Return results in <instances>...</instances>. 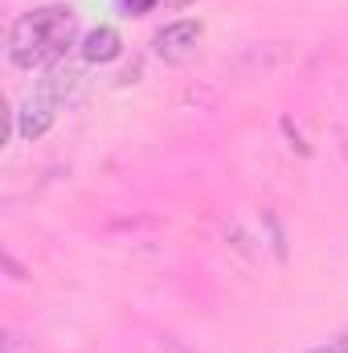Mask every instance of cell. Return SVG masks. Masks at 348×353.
Instances as JSON below:
<instances>
[{"instance_id":"6da1fadb","label":"cell","mask_w":348,"mask_h":353,"mask_svg":"<svg viewBox=\"0 0 348 353\" xmlns=\"http://www.w3.org/2000/svg\"><path fill=\"white\" fill-rule=\"evenodd\" d=\"M74 41H78V12L66 8V4H45V8L25 12L12 25L8 58L21 70H33V66H50V62L66 58V50Z\"/></svg>"},{"instance_id":"7a4b0ae2","label":"cell","mask_w":348,"mask_h":353,"mask_svg":"<svg viewBox=\"0 0 348 353\" xmlns=\"http://www.w3.org/2000/svg\"><path fill=\"white\" fill-rule=\"evenodd\" d=\"M197 41H201V21H176V25H164L160 33H156V58H164V62H188L193 54H197Z\"/></svg>"},{"instance_id":"3957f363","label":"cell","mask_w":348,"mask_h":353,"mask_svg":"<svg viewBox=\"0 0 348 353\" xmlns=\"http://www.w3.org/2000/svg\"><path fill=\"white\" fill-rule=\"evenodd\" d=\"M123 54V37L111 29V25H98V29H90L87 33V41H83V58L87 62H115Z\"/></svg>"},{"instance_id":"277c9868","label":"cell","mask_w":348,"mask_h":353,"mask_svg":"<svg viewBox=\"0 0 348 353\" xmlns=\"http://www.w3.org/2000/svg\"><path fill=\"white\" fill-rule=\"evenodd\" d=\"M50 123H54V103H50L45 94H41V99H29L25 111H21V136H25V140H37Z\"/></svg>"},{"instance_id":"5b68a950","label":"cell","mask_w":348,"mask_h":353,"mask_svg":"<svg viewBox=\"0 0 348 353\" xmlns=\"http://www.w3.org/2000/svg\"><path fill=\"white\" fill-rule=\"evenodd\" d=\"M119 8H123L127 17H144L148 8H156V0H119Z\"/></svg>"},{"instance_id":"8992f818","label":"cell","mask_w":348,"mask_h":353,"mask_svg":"<svg viewBox=\"0 0 348 353\" xmlns=\"http://www.w3.org/2000/svg\"><path fill=\"white\" fill-rule=\"evenodd\" d=\"M348 345H332V350H312V353H345Z\"/></svg>"}]
</instances>
